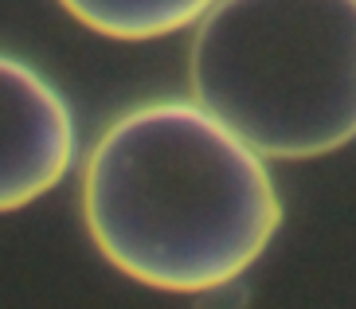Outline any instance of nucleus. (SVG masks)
<instances>
[{"label": "nucleus", "instance_id": "nucleus-4", "mask_svg": "<svg viewBox=\"0 0 356 309\" xmlns=\"http://www.w3.org/2000/svg\"><path fill=\"white\" fill-rule=\"evenodd\" d=\"M79 24L110 40H157L200 24L216 0H59Z\"/></svg>", "mask_w": 356, "mask_h": 309}, {"label": "nucleus", "instance_id": "nucleus-3", "mask_svg": "<svg viewBox=\"0 0 356 309\" xmlns=\"http://www.w3.org/2000/svg\"><path fill=\"white\" fill-rule=\"evenodd\" d=\"M74 125L63 94L28 63L0 55V212L40 200L67 176Z\"/></svg>", "mask_w": 356, "mask_h": 309}, {"label": "nucleus", "instance_id": "nucleus-2", "mask_svg": "<svg viewBox=\"0 0 356 309\" xmlns=\"http://www.w3.org/2000/svg\"><path fill=\"white\" fill-rule=\"evenodd\" d=\"M192 98L266 161L356 137V0H216L188 52Z\"/></svg>", "mask_w": 356, "mask_h": 309}, {"label": "nucleus", "instance_id": "nucleus-1", "mask_svg": "<svg viewBox=\"0 0 356 309\" xmlns=\"http://www.w3.org/2000/svg\"><path fill=\"white\" fill-rule=\"evenodd\" d=\"M83 219L126 278L204 294L270 247L282 200L266 161L196 102L122 113L83 165Z\"/></svg>", "mask_w": 356, "mask_h": 309}]
</instances>
